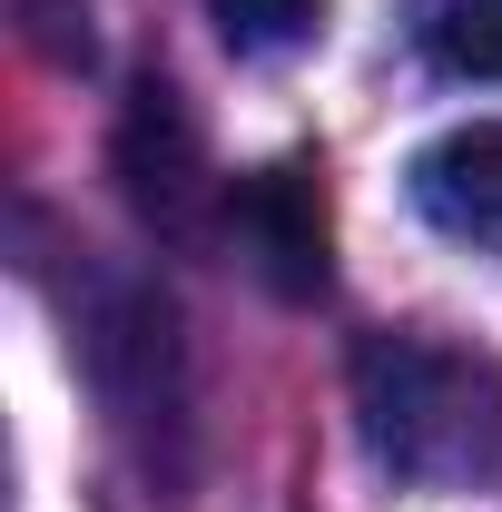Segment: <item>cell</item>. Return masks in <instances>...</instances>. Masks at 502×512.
Returning <instances> with one entry per match:
<instances>
[{
  "label": "cell",
  "instance_id": "6da1fadb",
  "mask_svg": "<svg viewBox=\"0 0 502 512\" xmlns=\"http://www.w3.org/2000/svg\"><path fill=\"white\" fill-rule=\"evenodd\" d=\"M355 434L404 493H473L502 473V365L483 345H453L424 325L355 335Z\"/></svg>",
  "mask_w": 502,
  "mask_h": 512
},
{
  "label": "cell",
  "instance_id": "7a4b0ae2",
  "mask_svg": "<svg viewBox=\"0 0 502 512\" xmlns=\"http://www.w3.org/2000/svg\"><path fill=\"white\" fill-rule=\"evenodd\" d=\"M109 158H119L128 207H138L158 237H178V247L207 237V217L227 207V197H217V168H207V138H197V119H188V99H178V79H158V69L128 89Z\"/></svg>",
  "mask_w": 502,
  "mask_h": 512
},
{
  "label": "cell",
  "instance_id": "3957f363",
  "mask_svg": "<svg viewBox=\"0 0 502 512\" xmlns=\"http://www.w3.org/2000/svg\"><path fill=\"white\" fill-rule=\"evenodd\" d=\"M227 227L247 237L256 276H266L286 306H315V296L335 286V197H325V168H315V158H276V168L237 178Z\"/></svg>",
  "mask_w": 502,
  "mask_h": 512
},
{
  "label": "cell",
  "instance_id": "277c9868",
  "mask_svg": "<svg viewBox=\"0 0 502 512\" xmlns=\"http://www.w3.org/2000/svg\"><path fill=\"white\" fill-rule=\"evenodd\" d=\"M414 207L463 247H502V119H463L414 158Z\"/></svg>",
  "mask_w": 502,
  "mask_h": 512
},
{
  "label": "cell",
  "instance_id": "5b68a950",
  "mask_svg": "<svg viewBox=\"0 0 502 512\" xmlns=\"http://www.w3.org/2000/svg\"><path fill=\"white\" fill-rule=\"evenodd\" d=\"M424 50H434L443 79H493L502 89V0H434Z\"/></svg>",
  "mask_w": 502,
  "mask_h": 512
},
{
  "label": "cell",
  "instance_id": "8992f818",
  "mask_svg": "<svg viewBox=\"0 0 502 512\" xmlns=\"http://www.w3.org/2000/svg\"><path fill=\"white\" fill-rule=\"evenodd\" d=\"M207 10L237 50H296V40L325 30V0H207Z\"/></svg>",
  "mask_w": 502,
  "mask_h": 512
}]
</instances>
